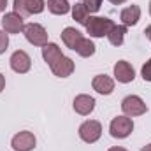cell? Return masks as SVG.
<instances>
[{
    "label": "cell",
    "instance_id": "6da1fadb",
    "mask_svg": "<svg viewBox=\"0 0 151 151\" xmlns=\"http://www.w3.org/2000/svg\"><path fill=\"white\" fill-rule=\"evenodd\" d=\"M114 27V21L109 18H102V16H90L88 23H86V32L90 34V37H107V34L111 32Z\"/></svg>",
    "mask_w": 151,
    "mask_h": 151
},
{
    "label": "cell",
    "instance_id": "7a4b0ae2",
    "mask_svg": "<svg viewBox=\"0 0 151 151\" xmlns=\"http://www.w3.org/2000/svg\"><path fill=\"white\" fill-rule=\"evenodd\" d=\"M132 130H134V121L128 116H116L109 125V132L114 139H125L132 134Z\"/></svg>",
    "mask_w": 151,
    "mask_h": 151
},
{
    "label": "cell",
    "instance_id": "3957f363",
    "mask_svg": "<svg viewBox=\"0 0 151 151\" xmlns=\"http://www.w3.org/2000/svg\"><path fill=\"white\" fill-rule=\"evenodd\" d=\"M121 111H123L125 116H128V118H135V116L144 114L148 111V107H146V104H144V100H142L141 97H137V95H128V97H125L123 102H121Z\"/></svg>",
    "mask_w": 151,
    "mask_h": 151
},
{
    "label": "cell",
    "instance_id": "277c9868",
    "mask_svg": "<svg viewBox=\"0 0 151 151\" xmlns=\"http://www.w3.org/2000/svg\"><path fill=\"white\" fill-rule=\"evenodd\" d=\"M100 135H102V125L95 119H88L79 127V137L88 144L97 142L100 139Z\"/></svg>",
    "mask_w": 151,
    "mask_h": 151
},
{
    "label": "cell",
    "instance_id": "5b68a950",
    "mask_svg": "<svg viewBox=\"0 0 151 151\" xmlns=\"http://www.w3.org/2000/svg\"><path fill=\"white\" fill-rule=\"evenodd\" d=\"M23 34H25L27 40H28L30 44H34V46H40V47H42V46L47 44V32H46V28H44L42 25H39V23H28V25H25Z\"/></svg>",
    "mask_w": 151,
    "mask_h": 151
},
{
    "label": "cell",
    "instance_id": "8992f818",
    "mask_svg": "<svg viewBox=\"0 0 151 151\" xmlns=\"http://www.w3.org/2000/svg\"><path fill=\"white\" fill-rule=\"evenodd\" d=\"M14 12L21 16H32V14H40L46 7L44 0H14L12 4Z\"/></svg>",
    "mask_w": 151,
    "mask_h": 151
},
{
    "label": "cell",
    "instance_id": "52a82bcc",
    "mask_svg": "<svg viewBox=\"0 0 151 151\" xmlns=\"http://www.w3.org/2000/svg\"><path fill=\"white\" fill-rule=\"evenodd\" d=\"M35 135L32 134V132H27V130H23V132H18L14 137H12V141H11V146H12V150L14 151H32L35 148Z\"/></svg>",
    "mask_w": 151,
    "mask_h": 151
},
{
    "label": "cell",
    "instance_id": "ba28073f",
    "mask_svg": "<svg viewBox=\"0 0 151 151\" xmlns=\"http://www.w3.org/2000/svg\"><path fill=\"white\" fill-rule=\"evenodd\" d=\"M2 28L7 34H19L25 30V21L23 16L18 12H5V16L2 18Z\"/></svg>",
    "mask_w": 151,
    "mask_h": 151
},
{
    "label": "cell",
    "instance_id": "9c48e42d",
    "mask_svg": "<svg viewBox=\"0 0 151 151\" xmlns=\"http://www.w3.org/2000/svg\"><path fill=\"white\" fill-rule=\"evenodd\" d=\"M9 63H11V69H12L14 72H18V74H27V72L30 70V67H32V60H30L28 53H25V51H21V49L14 51V53L11 55Z\"/></svg>",
    "mask_w": 151,
    "mask_h": 151
},
{
    "label": "cell",
    "instance_id": "30bf717a",
    "mask_svg": "<svg viewBox=\"0 0 151 151\" xmlns=\"http://www.w3.org/2000/svg\"><path fill=\"white\" fill-rule=\"evenodd\" d=\"M114 77L118 79V83L127 84V83H132V81L135 79V70H134V67H132L128 62L119 60V62H116V65H114Z\"/></svg>",
    "mask_w": 151,
    "mask_h": 151
},
{
    "label": "cell",
    "instance_id": "8fae6325",
    "mask_svg": "<svg viewBox=\"0 0 151 151\" xmlns=\"http://www.w3.org/2000/svg\"><path fill=\"white\" fill-rule=\"evenodd\" d=\"M51 69V72L56 76V77H69V76L74 72L76 65H74V60L72 58H69V56H62L55 65H51L49 67Z\"/></svg>",
    "mask_w": 151,
    "mask_h": 151
},
{
    "label": "cell",
    "instance_id": "7c38bea8",
    "mask_svg": "<svg viewBox=\"0 0 151 151\" xmlns=\"http://www.w3.org/2000/svg\"><path fill=\"white\" fill-rule=\"evenodd\" d=\"M95 109V99L86 95V93H81L74 99V111L81 116H88Z\"/></svg>",
    "mask_w": 151,
    "mask_h": 151
},
{
    "label": "cell",
    "instance_id": "4fadbf2b",
    "mask_svg": "<svg viewBox=\"0 0 151 151\" xmlns=\"http://www.w3.org/2000/svg\"><path fill=\"white\" fill-rule=\"evenodd\" d=\"M91 86H93V90H95L97 93H100V95H111L114 91V81L106 74L95 76L93 81H91Z\"/></svg>",
    "mask_w": 151,
    "mask_h": 151
},
{
    "label": "cell",
    "instance_id": "5bb4252c",
    "mask_svg": "<svg viewBox=\"0 0 151 151\" xmlns=\"http://www.w3.org/2000/svg\"><path fill=\"white\" fill-rule=\"evenodd\" d=\"M119 19L125 27H134L141 19V7L139 5H128L119 12Z\"/></svg>",
    "mask_w": 151,
    "mask_h": 151
},
{
    "label": "cell",
    "instance_id": "9a60e30c",
    "mask_svg": "<svg viewBox=\"0 0 151 151\" xmlns=\"http://www.w3.org/2000/svg\"><path fill=\"white\" fill-rule=\"evenodd\" d=\"M62 56H63V53H62V49H60L55 42H47L46 46H42V58L46 60V63H47L49 67L55 65Z\"/></svg>",
    "mask_w": 151,
    "mask_h": 151
},
{
    "label": "cell",
    "instance_id": "2e32d148",
    "mask_svg": "<svg viewBox=\"0 0 151 151\" xmlns=\"http://www.w3.org/2000/svg\"><path fill=\"white\" fill-rule=\"evenodd\" d=\"M81 39H83V34H81L79 30L72 28V27H67V28L62 32V40H63V44H65L69 49H72V51H76V47H77V44L81 42Z\"/></svg>",
    "mask_w": 151,
    "mask_h": 151
},
{
    "label": "cell",
    "instance_id": "e0dca14e",
    "mask_svg": "<svg viewBox=\"0 0 151 151\" xmlns=\"http://www.w3.org/2000/svg\"><path fill=\"white\" fill-rule=\"evenodd\" d=\"M47 9L51 14L63 16L70 11V4H69V0H47Z\"/></svg>",
    "mask_w": 151,
    "mask_h": 151
},
{
    "label": "cell",
    "instance_id": "ac0fdd59",
    "mask_svg": "<svg viewBox=\"0 0 151 151\" xmlns=\"http://www.w3.org/2000/svg\"><path fill=\"white\" fill-rule=\"evenodd\" d=\"M72 18H74L79 25L86 27V23H88V19H90V11L86 9V5H84L83 2H77L74 7H72Z\"/></svg>",
    "mask_w": 151,
    "mask_h": 151
},
{
    "label": "cell",
    "instance_id": "d6986e66",
    "mask_svg": "<svg viewBox=\"0 0 151 151\" xmlns=\"http://www.w3.org/2000/svg\"><path fill=\"white\" fill-rule=\"evenodd\" d=\"M125 34H127V27L125 25H114L111 32L107 34V39L113 46H121L125 40Z\"/></svg>",
    "mask_w": 151,
    "mask_h": 151
},
{
    "label": "cell",
    "instance_id": "ffe728a7",
    "mask_svg": "<svg viewBox=\"0 0 151 151\" xmlns=\"http://www.w3.org/2000/svg\"><path fill=\"white\" fill-rule=\"evenodd\" d=\"M76 53H77L79 56H83V58H90V56L95 55V44H93L90 39L83 37L81 42L77 44V47H76Z\"/></svg>",
    "mask_w": 151,
    "mask_h": 151
},
{
    "label": "cell",
    "instance_id": "44dd1931",
    "mask_svg": "<svg viewBox=\"0 0 151 151\" xmlns=\"http://www.w3.org/2000/svg\"><path fill=\"white\" fill-rule=\"evenodd\" d=\"M79 2H83L86 5V9L90 11V14L91 12H97L100 9V5H102V0H79Z\"/></svg>",
    "mask_w": 151,
    "mask_h": 151
},
{
    "label": "cell",
    "instance_id": "7402d4cb",
    "mask_svg": "<svg viewBox=\"0 0 151 151\" xmlns=\"http://www.w3.org/2000/svg\"><path fill=\"white\" fill-rule=\"evenodd\" d=\"M141 74H142V79L144 81H148V83H151V58L142 65V70H141Z\"/></svg>",
    "mask_w": 151,
    "mask_h": 151
},
{
    "label": "cell",
    "instance_id": "603a6c76",
    "mask_svg": "<svg viewBox=\"0 0 151 151\" xmlns=\"http://www.w3.org/2000/svg\"><path fill=\"white\" fill-rule=\"evenodd\" d=\"M7 46H9V35H7V32L0 30V55H2V53H5Z\"/></svg>",
    "mask_w": 151,
    "mask_h": 151
},
{
    "label": "cell",
    "instance_id": "cb8c5ba5",
    "mask_svg": "<svg viewBox=\"0 0 151 151\" xmlns=\"http://www.w3.org/2000/svg\"><path fill=\"white\" fill-rule=\"evenodd\" d=\"M144 35H146V39H150V42H151V25H148L144 28Z\"/></svg>",
    "mask_w": 151,
    "mask_h": 151
},
{
    "label": "cell",
    "instance_id": "d4e9b609",
    "mask_svg": "<svg viewBox=\"0 0 151 151\" xmlns=\"http://www.w3.org/2000/svg\"><path fill=\"white\" fill-rule=\"evenodd\" d=\"M4 88H5V77H4V74H0V93Z\"/></svg>",
    "mask_w": 151,
    "mask_h": 151
},
{
    "label": "cell",
    "instance_id": "484cf974",
    "mask_svg": "<svg viewBox=\"0 0 151 151\" xmlns=\"http://www.w3.org/2000/svg\"><path fill=\"white\" fill-rule=\"evenodd\" d=\"M5 5H7V0H0V12L5 11Z\"/></svg>",
    "mask_w": 151,
    "mask_h": 151
},
{
    "label": "cell",
    "instance_id": "4316f807",
    "mask_svg": "<svg viewBox=\"0 0 151 151\" xmlns=\"http://www.w3.org/2000/svg\"><path fill=\"white\" fill-rule=\"evenodd\" d=\"M111 4H114V5H121V4H125L127 0H109Z\"/></svg>",
    "mask_w": 151,
    "mask_h": 151
},
{
    "label": "cell",
    "instance_id": "83f0119b",
    "mask_svg": "<svg viewBox=\"0 0 151 151\" xmlns=\"http://www.w3.org/2000/svg\"><path fill=\"white\" fill-rule=\"evenodd\" d=\"M107 151H127L125 148H119V146H116V148H111V150H107Z\"/></svg>",
    "mask_w": 151,
    "mask_h": 151
},
{
    "label": "cell",
    "instance_id": "f1b7e54d",
    "mask_svg": "<svg viewBox=\"0 0 151 151\" xmlns=\"http://www.w3.org/2000/svg\"><path fill=\"white\" fill-rule=\"evenodd\" d=\"M141 151H151V144H146V146H142V150Z\"/></svg>",
    "mask_w": 151,
    "mask_h": 151
},
{
    "label": "cell",
    "instance_id": "f546056e",
    "mask_svg": "<svg viewBox=\"0 0 151 151\" xmlns=\"http://www.w3.org/2000/svg\"><path fill=\"white\" fill-rule=\"evenodd\" d=\"M150 14H151V0H150Z\"/></svg>",
    "mask_w": 151,
    "mask_h": 151
}]
</instances>
